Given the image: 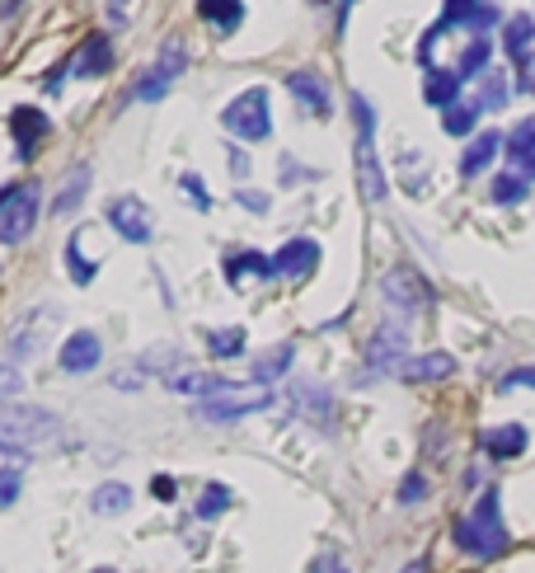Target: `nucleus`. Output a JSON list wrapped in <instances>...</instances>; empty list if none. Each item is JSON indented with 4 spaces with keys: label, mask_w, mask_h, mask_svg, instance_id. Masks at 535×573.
Returning <instances> with one entry per match:
<instances>
[{
    "label": "nucleus",
    "mask_w": 535,
    "mask_h": 573,
    "mask_svg": "<svg viewBox=\"0 0 535 573\" xmlns=\"http://www.w3.org/2000/svg\"><path fill=\"white\" fill-rule=\"evenodd\" d=\"M442 38H446V24L437 19V24H432V29L423 33V38H418V62L432 66V52H437V43H442Z\"/></svg>",
    "instance_id": "obj_39"
},
{
    "label": "nucleus",
    "mask_w": 535,
    "mask_h": 573,
    "mask_svg": "<svg viewBox=\"0 0 535 573\" xmlns=\"http://www.w3.org/2000/svg\"><path fill=\"white\" fill-rule=\"evenodd\" d=\"M442 24H446V29L484 33V29H493V24H503V15H498V5H493V0H446V5H442Z\"/></svg>",
    "instance_id": "obj_12"
},
{
    "label": "nucleus",
    "mask_w": 535,
    "mask_h": 573,
    "mask_svg": "<svg viewBox=\"0 0 535 573\" xmlns=\"http://www.w3.org/2000/svg\"><path fill=\"white\" fill-rule=\"evenodd\" d=\"M226 508H230V489H226V484H207L202 498H198V517H202V522H212V517H221Z\"/></svg>",
    "instance_id": "obj_37"
},
{
    "label": "nucleus",
    "mask_w": 535,
    "mask_h": 573,
    "mask_svg": "<svg viewBox=\"0 0 535 573\" xmlns=\"http://www.w3.org/2000/svg\"><path fill=\"white\" fill-rule=\"evenodd\" d=\"M479 104H470V99H456L451 109H442V127H446V137H470L474 123H479Z\"/></svg>",
    "instance_id": "obj_29"
},
{
    "label": "nucleus",
    "mask_w": 535,
    "mask_h": 573,
    "mask_svg": "<svg viewBox=\"0 0 535 573\" xmlns=\"http://www.w3.org/2000/svg\"><path fill=\"white\" fill-rule=\"evenodd\" d=\"M19 489H24V475L10 470V465H0V508H10L19 498Z\"/></svg>",
    "instance_id": "obj_38"
},
{
    "label": "nucleus",
    "mask_w": 535,
    "mask_h": 573,
    "mask_svg": "<svg viewBox=\"0 0 535 573\" xmlns=\"http://www.w3.org/2000/svg\"><path fill=\"white\" fill-rule=\"evenodd\" d=\"M291 409L301 414L306 423H315V428H334V395L324 386H315V381H306V386H296L291 390Z\"/></svg>",
    "instance_id": "obj_13"
},
{
    "label": "nucleus",
    "mask_w": 535,
    "mask_h": 573,
    "mask_svg": "<svg viewBox=\"0 0 535 573\" xmlns=\"http://www.w3.org/2000/svg\"><path fill=\"white\" fill-rule=\"evenodd\" d=\"M207 348H212L216 357H235L245 353V329H207Z\"/></svg>",
    "instance_id": "obj_35"
},
{
    "label": "nucleus",
    "mask_w": 535,
    "mask_h": 573,
    "mask_svg": "<svg viewBox=\"0 0 535 573\" xmlns=\"http://www.w3.org/2000/svg\"><path fill=\"white\" fill-rule=\"evenodd\" d=\"M108 226L123 235L127 245H151V235H155L151 217H146V207H141L137 198H113L108 202Z\"/></svg>",
    "instance_id": "obj_9"
},
{
    "label": "nucleus",
    "mask_w": 535,
    "mask_h": 573,
    "mask_svg": "<svg viewBox=\"0 0 535 573\" xmlns=\"http://www.w3.org/2000/svg\"><path fill=\"white\" fill-rule=\"evenodd\" d=\"M423 99H428V109H451V104L460 99V76L456 71H442V66H428Z\"/></svg>",
    "instance_id": "obj_21"
},
{
    "label": "nucleus",
    "mask_w": 535,
    "mask_h": 573,
    "mask_svg": "<svg viewBox=\"0 0 535 573\" xmlns=\"http://www.w3.org/2000/svg\"><path fill=\"white\" fill-rule=\"evenodd\" d=\"M85 235H90V226H76L71 231V240H66V268H71V278H76V287H85V282H94V273H99V259H85Z\"/></svg>",
    "instance_id": "obj_26"
},
{
    "label": "nucleus",
    "mask_w": 535,
    "mask_h": 573,
    "mask_svg": "<svg viewBox=\"0 0 535 573\" xmlns=\"http://www.w3.org/2000/svg\"><path fill=\"white\" fill-rule=\"evenodd\" d=\"M90 508L99 512V517H118V512L132 508V484H118V480H108L99 484L90 494Z\"/></svg>",
    "instance_id": "obj_27"
},
{
    "label": "nucleus",
    "mask_w": 535,
    "mask_h": 573,
    "mask_svg": "<svg viewBox=\"0 0 535 573\" xmlns=\"http://www.w3.org/2000/svg\"><path fill=\"white\" fill-rule=\"evenodd\" d=\"M315 264H320V240H287V245L273 254V278L282 282H306L310 273H315Z\"/></svg>",
    "instance_id": "obj_8"
},
{
    "label": "nucleus",
    "mask_w": 535,
    "mask_h": 573,
    "mask_svg": "<svg viewBox=\"0 0 535 573\" xmlns=\"http://www.w3.org/2000/svg\"><path fill=\"white\" fill-rule=\"evenodd\" d=\"M456 372V362L446 353H428V357H404V367H399V376L404 381H446V376Z\"/></svg>",
    "instance_id": "obj_25"
},
{
    "label": "nucleus",
    "mask_w": 535,
    "mask_h": 573,
    "mask_svg": "<svg viewBox=\"0 0 535 573\" xmlns=\"http://www.w3.org/2000/svg\"><path fill=\"white\" fill-rule=\"evenodd\" d=\"M526 193H531V184H526L521 174H498V179H493V202H503V207L526 202Z\"/></svg>",
    "instance_id": "obj_34"
},
{
    "label": "nucleus",
    "mask_w": 535,
    "mask_h": 573,
    "mask_svg": "<svg viewBox=\"0 0 535 573\" xmlns=\"http://www.w3.org/2000/svg\"><path fill=\"white\" fill-rule=\"evenodd\" d=\"M179 184H184V193H188V198L198 202V212H212V193L202 188V179H198V174H184Z\"/></svg>",
    "instance_id": "obj_40"
},
{
    "label": "nucleus",
    "mask_w": 535,
    "mask_h": 573,
    "mask_svg": "<svg viewBox=\"0 0 535 573\" xmlns=\"http://www.w3.org/2000/svg\"><path fill=\"white\" fill-rule=\"evenodd\" d=\"M85 188H90V165H76V170L66 174V188L57 193V207H52V212H57V217H62V212H76L80 198H85Z\"/></svg>",
    "instance_id": "obj_30"
},
{
    "label": "nucleus",
    "mask_w": 535,
    "mask_h": 573,
    "mask_svg": "<svg viewBox=\"0 0 535 573\" xmlns=\"http://www.w3.org/2000/svg\"><path fill=\"white\" fill-rule=\"evenodd\" d=\"M62 437V419L47 414L38 404H24V400H0V447L5 451H33L43 442H57Z\"/></svg>",
    "instance_id": "obj_3"
},
{
    "label": "nucleus",
    "mask_w": 535,
    "mask_h": 573,
    "mask_svg": "<svg viewBox=\"0 0 535 573\" xmlns=\"http://www.w3.org/2000/svg\"><path fill=\"white\" fill-rule=\"evenodd\" d=\"M507 94H512V85H507L503 71H484V94H479V109H507Z\"/></svg>",
    "instance_id": "obj_36"
},
{
    "label": "nucleus",
    "mask_w": 535,
    "mask_h": 573,
    "mask_svg": "<svg viewBox=\"0 0 535 573\" xmlns=\"http://www.w3.org/2000/svg\"><path fill=\"white\" fill-rule=\"evenodd\" d=\"M10 193H15V184H5V188H0V207H5V202H10Z\"/></svg>",
    "instance_id": "obj_50"
},
{
    "label": "nucleus",
    "mask_w": 535,
    "mask_h": 573,
    "mask_svg": "<svg viewBox=\"0 0 535 573\" xmlns=\"http://www.w3.org/2000/svg\"><path fill=\"white\" fill-rule=\"evenodd\" d=\"M348 5H352V0H343V15H348Z\"/></svg>",
    "instance_id": "obj_52"
},
{
    "label": "nucleus",
    "mask_w": 535,
    "mask_h": 573,
    "mask_svg": "<svg viewBox=\"0 0 535 573\" xmlns=\"http://www.w3.org/2000/svg\"><path fill=\"white\" fill-rule=\"evenodd\" d=\"M263 409H273V395L268 390H254V395H212V400H202L193 414L198 419H212V423H230V419H249V414H263Z\"/></svg>",
    "instance_id": "obj_6"
},
{
    "label": "nucleus",
    "mask_w": 535,
    "mask_h": 573,
    "mask_svg": "<svg viewBox=\"0 0 535 573\" xmlns=\"http://www.w3.org/2000/svg\"><path fill=\"white\" fill-rule=\"evenodd\" d=\"M169 71H160V66H155V71H146V76L137 80V85H132V90H127V99H141V104H155V99H165V90H169Z\"/></svg>",
    "instance_id": "obj_32"
},
{
    "label": "nucleus",
    "mask_w": 535,
    "mask_h": 573,
    "mask_svg": "<svg viewBox=\"0 0 535 573\" xmlns=\"http://www.w3.org/2000/svg\"><path fill=\"white\" fill-rule=\"evenodd\" d=\"M526 442H531V437H526V428H521V423H503V428H489V433H484V451H489V456H498V461H512V456H521V451H526Z\"/></svg>",
    "instance_id": "obj_22"
},
{
    "label": "nucleus",
    "mask_w": 535,
    "mask_h": 573,
    "mask_svg": "<svg viewBox=\"0 0 535 573\" xmlns=\"http://www.w3.org/2000/svg\"><path fill=\"white\" fill-rule=\"evenodd\" d=\"M108 66H113V43H108L104 33H94L80 43V52L71 57V76H104Z\"/></svg>",
    "instance_id": "obj_18"
},
{
    "label": "nucleus",
    "mask_w": 535,
    "mask_h": 573,
    "mask_svg": "<svg viewBox=\"0 0 535 573\" xmlns=\"http://www.w3.org/2000/svg\"><path fill=\"white\" fill-rule=\"evenodd\" d=\"M151 489H155V498H169V503H174V494H179V489H174V480H165V475H160Z\"/></svg>",
    "instance_id": "obj_47"
},
{
    "label": "nucleus",
    "mask_w": 535,
    "mask_h": 573,
    "mask_svg": "<svg viewBox=\"0 0 535 573\" xmlns=\"http://www.w3.org/2000/svg\"><path fill=\"white\" fill-rule=\"evenodd\" d=\"M108 5H113V15H118V10H123V5H127V0H108Z\"/></svg>",
    "instance_id": "obj_51"
},
{
    "label": "nucleus",
    "mask_w": 535,
    "mask_h": 573,
    "mask_svg": "<svg viewBox=\"0 0 535 573\" xmlns=\"http://www.w3.org/2000/svg\"><path fill=\"white\" fill-rule=\"evenodd\" d=\"M99 362H104V343H99V334H94V329H76V334L62 343V353H57V367H62V372H71V376L94 372Z\"/></svg>",
    "instance_id": "obj_11"
},
{
    "label": "nucleus",
    "mask_w": 535,
    "mask_h": 573,
    "mask_svg": "<svg viewBox=\"0 0 535 573\" xmlns=\"http://www.w3.org/2000/svg\"><path fill=\"white\" fill-rule=\"evenodd\" d=\"M385 301H390L395 310H423L428 306V287H423L418 273L395 268V273H385Z\"/></svg>",
    "instance_id": "obj_14"
},
{
    "label": "nucleus",
    "mask_w": 535,
    "mask_h": 573,
    "mask_svg": "<svg viewBox=\"0 0 535 573\" xmlns=\"http://www.w3.org/2000/svg\"><path fill=\"white\" fill-rule=\"evenodd\" d=\"M456 76L460 80H470V76H484V71H489V43H484V38H474L470 47H465V52H460L456 57Z\"/></svg>",
    "instance_id": "obj_33"
},
{
    "label": "nucleus",
    "mask_w": 535,
    "mask_h": 573,
    "mask_svg": "<svg viewBox=\"0 0 535 573\" xmlns=\"http://www.w3.org/2000/svg\"><path fill=\"white\" fill-rule=\"evenodd\" d=\"M24 390V372L10 367V362H0V395H19Z\"/></svg>",
    "instance_id": "obj_41"
},
{
    "label": "nucleus",
    "mask_w": 535,
    "mask_h": 573,
    "mask_svg": "<svg viewBox=\"0 0 535 573\" xmlns=\"http://www.w3.org/2000/svg\"><path fill=\"white\" fill-rule=\"evenodd\" d=\"M43 310H47V306L29 310V315H24V325H19L15 334H10V357H15V362H29V357L38 353V348H43L47 325H38V320H43Z\"/></svg>",
    "instance_id": "obj_20"
},
{
    "label": "nucleus",
    "mask_w": 535,
    "mask_h": 573,
    "mask_svg": "<svg viewBox=\"0 0 535 573\" xmlns=\"http://www.w3.org/2000/svg\"><path fill=\"white\" fill-rule=\"evenodd\" d=\"M399 573H428V564H423V559H413V564H404Z\"/></svg>",
    "instance_id": "obj_48"
},
{
    "label": "nucleus",
    "mask_w": 535,
    "mask_h": 573,
    "mask_svg": "<svg viewBox=\"0 0 535 573\" xmlns=\"http://www.w3.org/2000/svg\"><path fill=\"white\" fill-rule=\"evenodd\" d=\"M10 132H15L19 160H33V155L43 151V141H47V132H52V123H47L43 109H33V104H19V109L10 113Z\"/></svg>",
    "instance_id": "obj_10"
},
{
    "label": "nucleus",
    "mask_w": 535,
    "mask_h": 573,
    "mask_svg": "<svg viewBox=\"0 0 535 573\" xmlns=\"http://www.w3.org/2000/svg\"><path fill=\"white\" fill-rule=\"evenodd\" d=\"M15 5H24V0H5V5H0V19L10 15V10H15Z\"/></svg>",
    "instance_id": "obj_49"
},
{
    "label": "nucleus",
    "mask_w": 535,
    "mask_h": 573,
    "mask_svg": "<svg viewBox=\"0 0 535 573\" xmlns=\"http://www.w3.org/2000/svg\"><path fill=\"white\" fill-rule=\"evenodd\" d=\"M503 146H507V160H512L521 174H531V179H535V118L517 123V132H512Z\"/></svg>",
    "instance_id": "obj_24"
},
{
    "label": "nucleus",
    "mask_w": 535,
    "mask_h": 573,
    "mask_svg": "<svg viewBox=\"0 0 535 573\" xmlns=\"http://www.w3.org/2000/svg\"><path fill=\"white\" fill-rule=\"evenodd\" d=\"M315 573H348V569H343V559L338 555H324L320 564H315Z\"/></svg>",
    "instance_id": "obj_46"
},
{
    "label": "nucleus",
    "mask_w": 535,
    "mask_h": 573,
    "mask_svg": "<svg viewBox=\"0 0 535 573\" xmlns=\"http://www.w3.org/2000/svg\"><path fill=\"white\" fill-rule=\"evenodd\" d=\"M521 386H535V367H517V372L503 376V390H521Z\"/></svg>",
    "instance_id": "obj_44"
},
{
    "label": "nucleus",
    "mask_w": 535,
    "mask_h": 573,
    "mask_svg": "<svg viewBox=\"0 0 535 573\" xmlns=\"http://www.w3.org/2000/svg\"><path fill=\"white\" fill-rule=\"evenodd\" d=\"M517 76H521V90H535V57L531 52L517 62Z\"/></svg>",
    "instance_id": "obj_45"
},
{
    "label": "nucleus",
    "mask_w": 535,
    "mask_h": 573,
    "mask_svg": "<svg viewBox=\"0 0 535 573\" xmlns=\"http://www.w3.org/2000/svg\"><path fill=\"white\" fill-rule=\"evenodd\" d=\"M287 90L301 99V109L306 113H320V118L334 113V104H329V85H324L320 71H296V76L287 80Z\"/></svg>",
    "instance_id": "obj_16"
},
{
    "label": "nucleus",
    "mask_w": 535,
    "mask_h": 573,
    "mask_svg": "<svg viewBox=\"0 0 535 573\" xmlns=\"http://www.w3.org/2000/svg\"><path fill=\"white\" fill-rule=\"evenodd\" d=\"M169 386L179 390V395H198V400H212V395H240L245 381H226V376H174Z\"/></svg>",
    "instance_id": "obj_19"
},
{
    "label": "nucleus",
    "mask_w": 535,
    "mask_h": 573,
    "mask_svg": "<svg viewBox=\"0 0 535 573\" xmlns=\"http://www.w3.org/2000/svg\"><path fill=\"white\" fill-rule=\"evenodd\" d=\"M531 43H535V19L531 15H512L503 24V47H507V57L512 62H521L526 52H531Z\"/></svg>",
    "instance_id": "obj_28"
},
{
    "label": "nucleus",
    "mask_w": 535,
    "mask_h": 573,
    "mask_svg": "<svg viewBox=\"0 0 535 573\" xmlns=\"http://www.w3.org/2000/svg\"><path fill=\"white\" fill-rule=\"evenodd\" d=\"M423 494H428V480H423V475H409V480H404V489H399V498H404V503H418Z\"/></svg>",
    "instance_id": "obj_43"
},
{
    "label": "nucleus",
    "mask_w": 535,
    "mask_h": 573,
    "mask_svg": "<svg viewBox=\"0 0 535 573\" xmlns=\"http://www.w3.org/2000/svg\"><path fill=\"white\" fill-rule=\"evenodd\" d=\"M456 545L474 559H493L507 550V522L498 512V489H484L479 503L456 522Z\"/></svg>",
    "instance_id": "obj_1"
},
{
    "label": "nucleus",
    "mask_w": 535,
    "mask_h": 573,
    "mask_svg": "<svg viewBox=\"0 0 535 573\" xmlns=\"http://www.w3.org/2000/svg\"><path fill=\"white\" fill-rule=\"evenodd\" d=\"M409 357V325H399V320H381V329H376V339H371L367 348V362L371 372H395V362H404Z\"/></svg>",
    "instance_id": "obj_7"
},
{
    "label": "nucleus",
    "mask_w": 535,
    "mask_h": 573,
    "mask_svg": "<svg viewBox=\"0 0 535 573\" xmlns=\"http://www.w3.org/2000/svg\"><path fill=\"white\" fill-rule=\"evenodd\" d=\"M198 15L207 19L216 33H235L245 24V0H198Z\"/></svg>",
    "instance_id": "obj_23"
},
{
    "label": "nucleus",
    "mask_w": 535,
    "mask_h": 573,
    "mask_svg": "<svg viewBox=\"0 0 535 573\" xmlns=\"http://www.w3.org/2000/svg\"><path fill=\"white\" fill-rule=\"evenodd\" d=\"M235 198H240V207H249V212H268V193H254V188H240V193H235Z\"/></svg>",
    "instance_id": "obj_42"
},
{
    "label": "nucleus",
    "mask_w": 535,
    "mask_h": 573,
    "mask_svg": "<svg viewBox=\"0 0 535 573\" xmlns=\"http://www.w3.org/2000/svg\"><path fill=\"white\" fill-rule=\"evenodd\" d=\"M226 278L230 287H254V282H268L273 278V259H263L259 249H240V254H230L226 259Z\"/></svg>",
    "instance_id": "obj_15"
},
{
    "label": "nucleus",
    "mask_w": 535,
    "mask_h": 573,
    "mask_svg": "<svg viewBox=\"0 0 535 573\" xmlns=\"http://www.w3.org/2000/svg\"><path fill=\"white\" fill-rule=\"evenodd\" d=\"M498 151H503V132H474L465 155H460V174H465V179L484 174L493 160H498Z\"/></svg>",
    "instance_id": "obj_17"
},
{
    "label": "nucleus",
    "mask_w": 535,
    "mask_h": 573,
    "mask_svg": "<svg viewBox=\"0 0 535 573\" xmlns=\"http://www.w3.org/2000/svg\"><path fill=\"white\" fill-rule=\"evenodd\" d=\"M221 123H226L230 137L240 141H268L273 137V109H268V90L254 85V90L235 94L226 109H221Z\"/></svg>",
    "instance_id": "obj_4"
},
{
    "label": "nucleus",
    "mask_w": 535,
    "mask_h": 573,
    "mask_svg": "<svg viewBox=\"0 0 535 573\" xmlns=\"http://www.w3.org/2000/svg\"><path fill=\"white\" fill-rule=\"evenodd\" d=\"M291 357H296V348H291V343H282V348H268V353H263L254 367H249V376H254V381H273V376H282L291 367Z\"/></svg>",
    "instance_id": "obj_31"
},
{
    "label": "nucleus",
    "mask_w": 535,
    "mask_h": 573,
    "mask_svg": "<svg viewBox=\"0 0 535 573\" xmlns=\"http://www.w3.org/2000/svg\"><path fill=\"white\" fill-rule=\"evenodd\" d=\"M38 226V184H15L10 202L0 207V245H24Z\"/></svg>",
    "instance_id": "obj_5"
},
{
    "label": "nucleus",
    "mask_w": 535,
    "mask_h": 573,
    "mask_svg": "<svg viewBox=\"0 0 535 573\" xmlns=\"http://www.w3.org/2000/svg\"><path fill=\"white\" fill-rule=\"evenodd\" d=\"M348 109H352V127H357V141H352V160H357V184H362V198L381 202L390 193L381 174V160H376V113H371L367 94H348Z\"/></svg>",
    "instance_id": "obj_2"
}]
</instances>
